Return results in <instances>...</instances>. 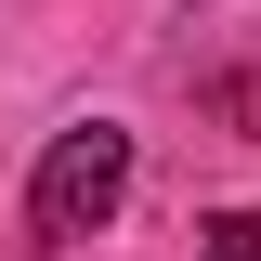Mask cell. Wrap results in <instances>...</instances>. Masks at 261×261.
<instances>
[{"label":"cell","instance_id":"7a4b0ae2","mask_svg":"<svg viewBox=\"0 0 261 261\" xmlns=\"http://www.w3.org/2000/svg\"><path fill=\"white\" fill-rule=\"evenodd\" d=\"M196 261H261V209H235V222H209V248Z\"/></svg>","mask_w":261,"mask_h":261},{"label":"cell","instance_id":"6da1fadb","mask_svg":"<svg viewBox=\"0 0 261 261\" xmlns=\"http://www.w3.org/2000/svg\"><path fill=\"white\" fill-rule=\"evenodd\" d=\"M118 209H130V130L118 118L53 130V157H39V183H27V235L39 248H79V235H105Z\"/></svg>","mask_w":261,"mask_h":261}]
</instances>
